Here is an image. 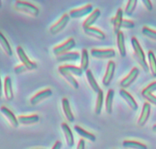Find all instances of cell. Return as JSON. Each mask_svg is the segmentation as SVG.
Returning a JSON list of instances; mask_svg holds the SVG:
<instances>
[{"label":"cell","mask_w":156,"mask_h":149,"mask_svg":"<svg viewBox=\"0 0 156 149\" xmlns=\"http://www.w3.org/2000/svg\"><path fill=\"white\" fill-rule=\"evenodd\" d=\"M119 95L121 96V98H122V99L126 102L128 106L132 110H133V111H136V110L138 109L139 106H138L137 102H136L134 98H133V96H132L131 95L126 91V90L121 88L119 91Z\"/></svg>","instance_id":"obj_13"},{"label":"cell","mask_w":156,"mask_h":149,"mask_svg":"<svg viewBox=\"0 0 156 149\" xmlns=\"http://www.w3.org/2000/svg\"><path fill=\"white\" fill-rule=\"evenodd\" d=\"M76 149H85V141L83 139H80L78 142Z\"/></svg>","instance_id":"obj_40"},{"label":"cell","mask_w":156,"mask_h":149,"mask_svg":"<svg viewBox=\"0 0 156 149\" xmlns=\"http://www.w3.org/2000/svg\"><path fill=\"white\" fill-rule=\"evenodd\" d=\"M60 69L61 70L64 71V72H67V73L70 74L72 76H76L80 77L83 75V70L80 69V67L77 66L72 65H61L60 66Z\"/></svg>","instance_id":"obj_24"},{"label":"cell","mask_w":156,"mask_h":149,"mask_svg":"<svg viewBox=\"0 0 156 149\" xmlns=\"http://www.w3.org/2000/svg\"><path fill=\"white\" fill-rule=\"evenodd\" d=\"M86 77H87V82H88V84H89L90 87L92 88V90L94 91V92L98 94L99 91H100L101 89H100L98 83H97V81H96L92 72H91L90 70H89V69H87V70L86 71Z\"/></svg>","instance_id":"obj_27"},{"label":"cell","mask_w":156,"mask_h":149,"mask_svg":"<svg viewBox=\"0 0 156 149\" xmlns=\"http://www.w3.org/2000/svg\"><path fill=\"white\" fill-rule=\"evenodd\" d=\"M73 129H74V131L78 134V135H80V137H82L83 138L88 140V141H91V142H95L96 136L94 134L84 130L83 128L80 127V126L78 125H75L74 127H73Z\"/></svg>","instance_id":"obj_26"},{"label":"cell","mask_w":156,"mask_h":149,"mask_svg":"<svg viewBox=\"0 0 156 149\" xmlns=\"http://www.w3.org/2000/svg\"><path fill=\"white\" fill-rule=\"evenodd\" d=\"M114 90L113 89H109L107 94H106V101H105V108H106V113L110 115L112 113V102H113L114 98Z\"/></svg>","instance_id":"obj_29"},{"label":"cell","mask_w":156,"mask_h":149,"mask_svg":"<svg viewBox=\"0 0 156 149\" xmlns=\"http://www.w3.org/2000/svg\"><path fill=\"white\" fill-rule=\"evenodd\" d=\"M142 33L149 39L156 41V31L154 30H152L147 26H143L142 28Z\"/></svg>","instance_id":"obj_33"},{"label":"cell","mask_w":156,"mask_h":149,"mask_svg":"<svg viewBox=\"0 0 156 149\" xmlns=\"http://www.w3.org/2000/svg\"><path fill=\"white\" fill-rule=\"evenodd\" d=\"M150 113H151V105L148 102H145V103H144L141 115L138 119L137 124L139 127H143L146 124L148 118H149Z\"/></svg>","instance_id":"obj_12"},{"label":"cell","mask_w":156,"mask_h":149,"mask_svg":"<svg viewBox=\"0 0 156 149\" xmlns=\"http://www.w3.org/2000/svg\"><path fill=\"white\" fill-rule=\"evenodd\" d=\"M56 59L60 62L64 61H76L80 59V55L76 52H69L67 53L62 54L61 55L56 56Z\"/></svg>","instance_id":"obj_19"},{"label":"cell","mask_w":156,"mask_h":149,"mask_svg":"<svg viewBox=\"0 0 156 149\" xmlns=\"http://www.w3.org/2000/svg\"><path fill=\"white\" fill-rule=\"evenodd\" d=\"M83 32L85 34L88 36H90L92 38L96 39L97 40H100L103 41L106 39V35H105L104 32L100 30L97 28H94V27H89V28H83Z\"/></svg>","instance_id":"obj_16"},{"label":"cell","mask_w":156,"mask_h":149,"mask_svg":"<svg viewBox=\"0 0 156 149\" xmlns=\"http://www.w3.org/2000/svg\"><path fill=\"white\" fill-rule=\"evenodd\" d=\"M135 27L134 22L131 20H129V19H123L122 22V25H121V28H127V29H132Z\"/></svg>","instance_id":"obj_37"},{"label":"cell","mask_w":156,"mask_h":149,"mask_svg":"<svg viewBox=\"0 0 156 149\" xmlns=\"http://www.w3.org/2000/svg\"><path fill=\"white\" fill-rule=\"evenodd\" d=\"M2 91H3V85H2V80H1V78H0V98L2 97Z\"/></svg>","instance_id":"obj_42"},{"label":"cell","mask_w":156,"mask_h":149,"mask_svg":"<svg viewBox=\"0 0 156 149\" xmlns=\"http://www.w3.org/2000/svg\"><path fill=\"white\" fill-rule=\"evenodd\" d=\"M2 7V1H0V8Z\"/></svg>","instance_id":"obj_44"},{"label":"cell","mask_w":156,"mask_h":149,"mask_svg":"<svg viewBox=\"0 0 156 149\" xmlns=\"http://www.w3.org/2000/svg\"><path fill=\"white\" fill-rule=\"evenodd\" d=\"M152 131L156 133V125H154L152 126Z\"/></svg>","instance_id":"obj_43"},{"label":"cell","mask_w":156,"mask_h":149,"mask_svg":"<svg viewBox=\"0 0 156 149\" xmlns=\"http://www.w3.org/2000/svg\"><path fill=\"white\" fill-rule=\"evenodd\" d=\"M115 70V64L113 61H109L106 66V70L105 72L104 77L103 79V85L104 86H108L112 80Z\"/></svg>","instance_id":"obj_10"},{"label":"cell","mask_w":156,"mask_h":149,"mask_svg":"<svg viewBox=\"0 0 156 149\" xmlns=\"http://www.w3.org/2000/svg\"><path fill=\"white\" fill-rule=\"evenodd\" d=\"M61 127V129H62L63 133H64V138H65L67 146H68L69 147H72L73 146V144H74V138H73L72 131L70 130L68 125L66 124V123H62Z\"/></svg>","instance_id":"obj_17"},{"label":"cell","mask_w":156,"mask_h":149,"mask_svg":"<svg viewBox=\"0 0 156 149\" xmlns=\"http://www.w3.org/2000/svg\"><path fill=\"white\" fill-rule=\"evenodd\" d=\"M61 104H62L63 112H64L65 118L70 122H73L74 121V116H73V112L70 109V102H69L68 99L67 98H64L61 101Z\"/></svg>","instance_id":"obj_21"},{"label":"cell","mask_w":156,"mask_h":149,"mask_svg":"<svg viewBox=\"0 0 156 149\" xmlns=\"http://www.w3.org/2000/svg\"><path fill=\"white\" fill-rule=\"evenodd\" d=\"M156 91V81L152 83L149 84L147 87H145L142 91V95L145 94H153V92Z\"/></svg>","instance_id":"obj_35"},{"label":"cell","mask_w":156,"mask_h":149,"mask_svg":"<svg viewBox=\"0 0 156 149\" xmlns=\"http://www.w3.org/2000/svg\"><path fill=\"white\" fill-rule=\"evenodd\" d=\"M89 66V54L87 49H82L81 55H80V68L83 72H86Z\"/></svg>","instance_id":"obj_31"},{"label":"cell","mask_w":156,"mask_h":149,"mask_svg":"<svg viewBox=\"0 0 156 149\" xmlns=\"http://www.w3.org/2000/svg\"><path fill=\"white\" fill-rule=\"evenodd\" d=\"M0 47L7 56L11 57L12 55V50L9 43L1 32H0Z\"/></svg>","instance_id":"obj_25"},{"label":"cell","mask_w":156,"mask_h":149,"mask_svg":"<svg viewBox=\"0 0 156 149\" xmlns=\"http://www.w3.org/2000/svg\"><path fill=\"white\" fill-rule=\"evenodd\" d=\"M148 68L151 72V76L156 78V57L152 51H148Z\"/></svg>","instance_id":"obj_30"},{"label":"cell","mask_w":156,"mask_h":149,"mask_svg":"<svg viewBox=\"0 0 156 149\" xmlns=\"http://www.w3.org/2000/svg\"><path fill=\"white\" fill-rule=\"evenodd\" d=\"M27 69L23 65H19L16 66L14 69V72L16 75H20V74L23 73V72H26Z\"/></svg>","instance_id":"obj_38"},{"label":"cell","mask_w":156,"mask_h":149,"mask_svg":"<svg viewBox=\"0 0 156 149\" xmlns=\"http://www.w3.org/2000/svg\"><path fill=\"white\" fill-rule=\"evenodd\" d=\"M70 19V18L68 14L63 15L62 17L50 28L51 34L55 35L58 34V33L61 32V31H63L64 28H65V27L67 26V24H68Z\"/></svg>","instance_id":"obj_6"},{"label":"cell","mask_w":156,"mask_h":149,"mask_svg":"<svg viewBox=\"0 0 156 149\" xmlns=\"http://www.w3.org/2000/svg\"><path fill=\"white\" fill-rule=\"evenodd\" d=\"M103 92L102 90L99 91L97 94V102H96V106H95V114L97 115H99L101 113L102 108H103Z\"/></svg>","instance_id":"obj_32"},{"label":"cell","mask_w":156,"mask_h":149,"mask_svg":"<svg viewBox=\"0 0 156 149\" xmlns=\"http://www.w3.org/2000/svg\"><path fill=\"white\" fill-rule=\"evenodd\" d=\"M116 41H117V48L119 50V55L122 58H124L126 55V49L125 46V37L122 31L119 32L116 35Z\"/></svg>","instance_id":"obj_22"},{"label":"cell","mask_w":156,"mask_h":149,"mask_svg":"<svg viewBox=\"0 0 156 149\" xmlns=\"http://www.w3.org/2000/svg\"><path fill=\"white\" fill-rule=\"evenodd\" d=\"M137 6V1L136 0H129L127 2V5L125 9V14L126 16H131L134 13L135 9Z\"/></svg>","instance_id":"obj_34"},{"label":"cell","mask_w":156,"mask_h":149,"mask_svg":"<svg viewBox=\"0 0 156 149\" xmlns=\"http://www.w3.org/2000/svg\"><path fill=\"white\" fill-rule=\"evenodd\" d=\"M100 10L97 9L94 10L89 15L87 18L86 19V20L83 22V25H82V27L83 28H89V27H92V25L97 22V19H99V17L100 16Z\"/></svg>","instance_id":"obj_20"},{"label":"cell","mask_w":156,"mask_h":149,"mask_svg":"<svg viewBox=\"0 0 156 149\" xmlns=\"http://www.w3.org/2000/svg\"><path fill=\"white\" fill-rule=\"evenodd\" d=\"M52 95V91L51 88H46V89L42 90L39 91L37 94L34 95L31 99H30V103L31 105H36L41 102L44 101V99H48Z\"/></svg>","instance_id":"obj_11"},{"label":"cell","mask_w":156,"mask_h":149,"mask_svg":"<svg viewBox=\"0 0 156 149\" xmlns=\"http://www.w3.org/2000/svg\"><path fill=\"white\" fill-rule=\"evenodd\" d=\"M131 44L133 46V53H134L133 55H134L135 59L145 72H148L149 68H148V65L146 60H145V55L136 37L131 38Z\"/></svg>","instance_id":"obj_1"},{"label":"cell","mask_w":156,"mask_h":149,"mask_svg":"<svg viewBox=\"0 0 156 149\" xmlns=\"http://www.w3.org/2000/svg\"><path fill=\"white\" fill-rule=\"evenodd\" d=\"M16 52H17V55L19 60H20L21 62H22V65H23L26 68L27 70L32 71L37 69V64H36L35 62L31 61V60L28 58L27 55L25 54V51H24L23 48L21 47V46H18L17 49H16Z\"/></svg>","instance_id":"obj_3"},{"label":"cell","mask_w":156,"mask_h":149,"mask_svg":"<svg viewBox=\"0 0 156 149\" xmlns=\"http://www.w3.org/2000/svg\"><path fill=\"white\" fill-rule=\"evenodd\" d=\"M91 56L97 59H110L115 56L113 49H94L90 52Z\"/></svg>","instance_id":"obj_5"},{"label":"cell","mask_w":156,"mask_h":149,"mask_svg":"<svg viewBox=\"0 0 156 149\" xmlns=\"http://www.w3.org/2000/svg\"><path fill=\"white\" fill-rule=\"evenodd\" d=\"M0 112L6 118V120L8 121V122L9 123V125L12 127L14 128V129H16V128L19 127V124L17 118H16V115H14V113H13L11 110L9 109L7 107L2 106L0 108Z\"/></svg>","instance_id":"obj_9"},{"label":"cell","mask_w":156,"mask_h":149,"mask_svg":"<svg viewBox=\"0 0 156 149\" xmlns=\"http://www.w3.org/2000/svg\"><path fill=\"white\" fill-rule=\"evenodd\" d=\"M15 9L20 13H23L33 17H37L39 15L38 8L25 1H16L15 3Z\"/></svg>","instance_id":"obj_2"},{"label":"cell","mask_w":156,"mask_h":149,"mask_svg":"<svg viewBox=\"0 0 156 149\" xmlns=\"http://www.w3.org/2000/svg\"><path fill=\"white\" fill-rule=\"evenodd\" d=\"M75 45H76L75 40L73 38H70L65 43H63V44L55 46L53 49V53L56 56L61 55L62 54L67 53V52H69L72 49L74 48Z\"/></svg>","instance_id":"obj_4"},{"label":"cell","mask_w":156,"mask_h":149,"mask_svg":"<svg viewBox=\"0 0 156 149\" xmlns=\"http://www.w3.org/2000/svg\"><path fill=\"white\" fill-rule=\"evenodd\" d=\"M61 147H62V142L60 141H57L51 149H61Z\"/></svg>","instance_id":"obj_41"},{"label":"cell","mask_w":156,"mask_h":149,"mask_svg":"<svg viewBox=\"0 0 156 149\" xmlns=\"http://www.w3.org/2000/svg\"><path fill=\"white\" fill-rule=\"evenodd\" d=\"M142 3H143L145 8L146 9L148 12L152 11L153 6H152V3H151V1H149V0H143V1H142Z\"/></svg>","instance_id":"obj_39"},{"label":"cell","mask_w":156,"mask_h":149,"mask_svg":"<svg viewBox=\"0 0 156 149\" xmlns=\"http://www.w3.org/2000/svg\"><path fill=\"white\" fill-rule=\"evenodd\" d=\"M19 124L23 125H30L35 124L38 122L39 116L37 114H34L31 115H20L17 118Z\"/></svg>","instance_id":"obj_18"},{"label":"cell","mask_w":156,"mask_h":149,"mask_svg":"<svg viewBox=\"0 0 156 149\" xmlns=\"http://www.w3.org/2000/svg\"><path fill=\"white\" fill-rule=\"evenodd\" d=\"M122 146L126 149H148L147 146L142 143L136 141L126 140L122 142Z\"/></svg>","instance_id":"obj_28"},{"label":"cell","mask_w":156,"mask_h":149,"mask_svg":"<svg viewBox=\"0 0 156 149\" xmlns=\"http://www.w3.org/2000/svg\"><path fill=\"white\" fill-rule=\"evenodd\" d=\"M139 75V70L138 68L135 67L130 71L129 73L120 82V87L122 89H125V88H129L133 82L136 81V79H137L138 76Z\"/></svg>","instance_id":"obj_8"},{"label":"cell","mask_w":156,"mask_h":149,"mask_svg":"<svg viewBox=\"0 0 156 149\" xmlns=\"http://www.w3.org/2000/svg\"><path fill=\"white\" fill-rule=\"evenodd\" d=\"M144 99L147 101V102L149 104H152L154 106H156V96L153 94H145L142 95Z\"/></svg>","instance_id":"obj_36"},{"label":"cell","mask_w":156,"mask_h":149,"mask_svg":"<svg viewBox=\"0 0 156 149\" xmlns=\"http://www.w3.org/2000/svg\"><path fill=\"white\" fill-rule=\"evenodd\" d=\"M3 92L5 99L8 102H11L13 100L14 94L12 91V79L9 76H6L4 79Z\"/></svg>","instance_id":"obj_14"},{"label":"cell","mask_w":156,"mask_h":149,"mask_svg":"<svg viewBox=\"0 0 156 149\" xmlns=\"http://www.w3.org/2000/svg\"><path fill=\"white\" fill-rule=\"evenodd\" d=\"M93 10V6L91 4H87L85 6L82 7L80 9H72L71 11L69 13V16L70 19H79V18L84 17V16H87V15L90 14Z\"/></svg>","instance_id":"obj_7"},{"label":"cell","mask_w":156,"mask_h":149,"mask_svg":"<svg viewBox=\"0 0 156 149\" xmlns=\"http://www.w3.org/2000/svg\"><path fill=\"white\" fill-rule=\"evenodd\" d=\"M122 15H123V11L121 9H118L116 12V14L111 20V22L113 26V32L117 35L121 31V25L123 19H122Z\"/></svg>","instance_id":"obj_15"},{"label":"cell","mask_w":156,"mask_h":149,"mask_svg":"<svg viewBox=\"0 0 156 149\" xmlns=\"http://www.w3.org/2000/svg\"><path fill=\"white\" fill-rule=\"evenodd\" d=\"M58 72H59L60 75H61V76H62V77L64 78L66 81H67V83H68L69 85H70V86L73 88V89L77 90L78 88H79V83H78L77 81L74 79V77H73L72 75H70V74L64 72V71L61 70L59 67H58Z\"/></svg>","instance_id":"obj_23"}]
</instances>
